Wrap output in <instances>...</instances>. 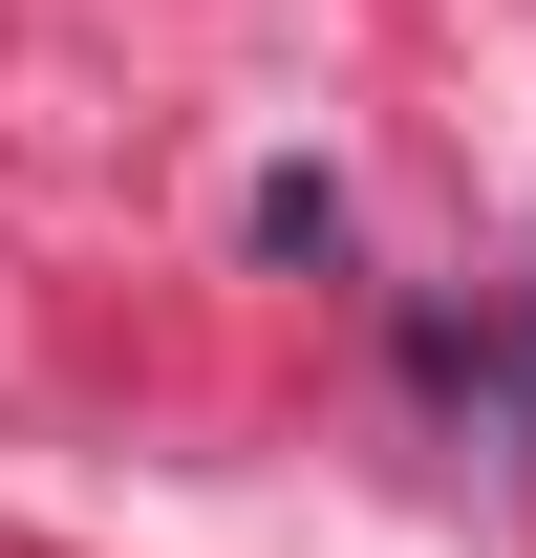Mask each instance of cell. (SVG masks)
<instances>
[{"label": "cell", "mask_w": 536, "mask_h": 558, "mask_svg": "<svg viewBox=\"0 0 536 558\" xmlns=\"http://www.w3.org/2000/svg\"><path fill=\"white\" fill-rule=\"evenodd\" d=\"M429 365H451V387H494V409L536 429V323H515V344H472V323H429Z\"/></svg>", "instance_id": "1"}]
</instances>
